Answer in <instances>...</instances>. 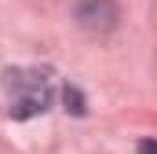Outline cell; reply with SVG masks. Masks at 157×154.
Returning a JSON list of instances; mask_svg holds the SVG:
<instances>
[{"label": "cell", "mask_w": 157, "mask_h": 154, "mask_svg": "<svg viewBox=\"0 0 157 154\" xmlns=\"http://www.w3.org/2000/svg\"><path fill=\"white\" fill-rule=\"evenodd\" d=\"M4 88L11 92V114L15 117H33L51 107V77L40 70H7Z\"/></svg>", "instance_id": "1"}, {"label": "cell", "mask_w": 157, "mask_h": 154, "mask_svg": "<svg viewBox=\"0 0 157 154\" xmlns=\"http://www.w3.org/2000/svg\"><path fill=\"white\" fill-rule=\"evenodd\" d=\"M77 22L91 33H106L117 26V0H77Z\"/></svg>", "instance_id": "2"}, {"label": "cell", "mask_w": 157, "mask_h": 154, "mask_svg": "<svg viewBox=\"0 0 157 154\" xmlns=\"http://www.w3.org/2000/svg\"><path fill=\"white\" fill-rule=\"evenodd\" d=\"M66 107H70L73 114H84V99H80L77 88H66Z\"/></svg>", "instance_id": "3"}, {"label": "cell", "mask_w": 157, "mask_h": 154, "mask_svg": "<svg viewBox=\"0 0 157 154\" xmlns=\"http://www.w3.org/2000/svg\"><path fill=\"white\" fill-rule=\"evenodd\" d=\"M139 151H143V154H157V143H143Z\"/></svg>", "instance_id": "4"}]
</instances>
